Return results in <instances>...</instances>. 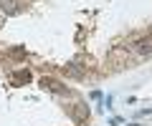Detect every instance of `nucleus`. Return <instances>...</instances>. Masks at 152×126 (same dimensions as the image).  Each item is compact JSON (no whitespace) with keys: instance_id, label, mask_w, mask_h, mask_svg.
<instances>
[{"instance_id":"nucleus-1","label":"nucleus","mask_w":152,"mask_h":126,"mask_svg":"<svg viewBox=\"0 0 152 126\" xmlns=\"http://www.w3.org/2000/svg\"><path fill=\"white\" fill-rule=\"evenodd\" d=\"M20 10H23L20 0H0V13H5V15H18Z\"/></svg>"},{"instance_id":"nucleus-2","label":"nucleus","mask_w":152,"mask_h":126,"mask_svg":"<svg viewBox=\"0 0 152 126\" xmlns=\"http://www.w3.org/2000/svg\"><path fill=\"white\" fill-rule=\"evenodd\" d=\"M132 48H137L140 53H152V35H145V38H137L132 43Z\"/></svg>"}]
</instances>
